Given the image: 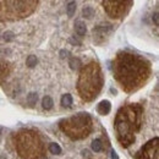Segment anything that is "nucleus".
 Listing matches in <instances>:
<instances>
[{
	"label": "nucleus",
	"mask_w": 159,
	"mask_h": 159,
	"mask_svg": "<svg viewBox=\"0 0 159 159\" xmlns=\"http://www.w3.org/2000/svg\"><path fill=\"white\" fill-rule=\"evenodd\" d=\"M112 25L109 23H103V25H99L96 28H93V38L98 42L99 38H104L105 36H108L109 33L112 32Z\"/></svg>",
	"instance_id": "obj_9"
},
{
	"label": "nucleus",
	"mask_w": 159,
	"mask_h": 159,
	"mask_svg": "<svg viewBox=\"0 0 159 159\" xmlns=\"http://www.w3.org/2000/svg\"><path fill=\"white\" fill-rule=\"evenodd\" d=\"M142 108L138 104L123 106L115 117V130L119 142L123 147L131 146L135 141V132L141 127Z\"/></svg>",
	"instance_id": "obj_2"
},
{
	"label": "nucleus",
	"mask_w": 159,
	"mask_h": 159,
	"mask_svg": "<svg viewBox=\"0 0 159 159\" xmlns=\"http://www.w3.org/2000/svg\"><path fill=\"white\" fill-rule=\"evenodd\" d=\"M18 154L25 159H39L44 155V148L39 137L28 130H22L15 137Z\"/></svg>",
	"instance_id": "obj_4"
},
{
	"label": "nucleus",
	"mask_w": 159,
	"mask_h": 159,
	"mask_svg": "<svg viewBox=\"0 0 159 159\" xmlns=\"http://www.w3.org/2000/svg\"><path fill=\"white\" fill-rule=\"evenodd\" d=\"M81 65H82V63L78 58H71L70 59V67L72 69V70H78V69L81 67Z\"/></svg>",
	"instance_id": "obj_17"
},
{
	"label": "nucleus",
	"mask_w": 159,
	"mask_h": 159,
	"mask_svg": "<svg viewBox=\"0 0 159 159\" xmlns=\"http://www.w3.org/2000/svg\"><path fill=\"white\" fill-rule=\"evenodd\" d=\"M71 104H72V96L69 94V93L63 94V97H61V105L69 108V106H71Z\"/></svg>",
	"instance_id": "obj_13"
},
{
	"label": "nucleus",
	"mask_w": 159,
	"mask_h": 159,
	"mask_svg": "<svg viewBox=\"0 0 159 159\" xmlns=\"http://www.w3.org/2000/svg\"><path fill=\"white\" fill-rule=\"evenodd\" d=\"M75 11H76V3L75 1H70L66 6V14L69 17H72L75 15Z\"/></svg>",
	"instance_id": "obj_16"
},
{
	"label": "nucleus",
	"mask_w": 159,
	"mask_h": 159,
	"mask_svg": "<svg viewBox=\"0 0 159 159\" xmlns=\"http://www.w3.org/2000/svg\"><path fill=\"white\" fill-rule=\"evenodd\" d=\"M3 38H4V41H5V42H11V41H14V39H15V34H14L12 32L7 31V32L4 33Z\"/></svg>",
	"instance_id": "obj_22"
},
{
	"label": "nucleus",
	"mask_w": 159,
	"mask_h": 159,
	"mask_svg": "<svg viewBox=\"0 0 159 159\" xmlns=\"http://www.w3.org/2000/svg\"><path fill=\"white\" fill-rule=\"evenodd\" d=\"M60 55H61L63 58L69 56V52H67V50H61V52H60Z\"/></svg>",
	"instance_id": "obj_24"
},
{
	"label": "nucleus",
	"mask_w": 159,
	"mask_h": 159,
	"mask_svg": "<svg viewBox=\"0 0 159 159\" xmlns=\"http://www.w3.org/2000/svg\"><path fill=\"white\" fill-rule=\"evenodd\" d=\"M82 15H83L86 18H92V17L94 16V10H93V7H91V6H86V7H83V10H82Z\"/></svg>",
	"instance_id": "obj_18"
},
{
	"label": "nucleus",
	"mask_w": 159,
	"mask_h": 159,
	"mask_svg": "<svg viewBox=\"0 0 159 159\" xmlns=\"http://www.w3.org/2000/svg\"><path fill=\"white\" fill-rule=\"evenodd\" d=\"M112 159H119V157H117L115 151H112Z\"/></svg>",
	"instance_id": "obj_25"
},
{
	"label": "nucleus",
	"mask_w": 159,
	"mask_h": 159,
	"mask_svg": "<svg viewBox=\"0 0 159 159\" xmlns=\"http://www.w3.org/2000/svg\"><path fill=\"white\" fill-rule=\"evenodd\" d=\"M103 86V75L101 67L97 63H91L86 65L81 72L77 81V91L80 97L85 101L94 99Z\"/></svg>",
	"instance_id": "obj_3"
},
{
	"label": "nucleus",
	"mask_w": 159,
	"mask_h": 159,
	"mask_svg": "<svg viewBox=\"0 0 159 159\" xmlns=\"http://www.w3.org/2000/svg\"><path fill=\"white\" fill-rule=\"evenodd\" d=\"M152 20L154 21V25H155V26H158V25H159V20H158V12H154V14H153V16H152Z\"/></svg>",
	"instance_id": "obj_23"
},
{
	"label": "nucleus",
	"mask_w": 159,
	"mask_h": 159,
	"mask_svg": "<svg viewBox=\"0 0 159 159\" xmlns=\"http://www.w3.org/2000/svg\"><path fill=\"white\" fill-rule=\"evenodd\" d=\"M159 140L158 137L147 142L137 153L136 159H159Z\"/></svg>",
	"instance_id": "obj_7"
},
{
	"label": "nucleus",
	"mask_w": 159,
	"mask_h": 159,
	"mask_svg": "<svg viewBox=\"0 0 159 159\" xmlns=\"http://www.w3.org/2000/svg\"><path fill=\"white\" fill-rule=\"evenodd\" d=\"M110 109H112V104L109 101H102L101 103H99L97 110L99 114L102 115H108L109 113H110Z\"/></svg>",
	"instance_id": "obj_10"
},
{
	"label": "nucleus",
	"mask_w": 159,
	"mask_h": 159,
	"mask_svg": "<svg viewBox=\"0 0 159 159\" xmlns=\"http://www.w3.org/2000/svg\"><path fill=\"white\" fill-rule=\"evenodd\" d=\"M113 65L114 76L126 92L137 91L143 86L151 74L150 61L137 54L117 53Z\"/></svg>",
	"instance_id": "obj_1"
},
{
	"label": "nucleus",
	"mask_w": 159,
	"mask_h": 159,
	"mask_svg": "<svg viewBox=\"0 0 159 159\" xmlns=\"http://www.w3.org/2000/svg\"><path fill=\"white\" fill-rule=\"evenodd\" d=\"M102 148H103V144H102V141H101V140H94V141L92 142V150H93L96 153L101 152Z\"/></svg>",
	"instance_id": "obj_20"
},
{
	"label": "nucleus",
	"mask_w": 159,
	"mask_h": 159,
	"mask_svg": "<svg viewBox=\"0 0 159 159\" xmlns=\"http://www.w3.org/2000/svg\"><path fill=\"white\" fill-rule=\"evenodd\" d=\"M60 128L71 140H82L92 130V119L87 113H80L60 121Z\"/></svg>",
	"instance_id": "obj_5"
},
{
	"label": "nucleus",
	"mask_w": 159,
	"mask_h": 159,
	"mask_svg": "<svg viewBox=\"0 0 159 159\" xmlns=\"http://www.w3.org/2000/svg\"><path fill=\"white\" fill-rule=\"evenodd\" d=\"M26 64L28 67H34L38 64V59L36 55H28V58L26 59Z\"/></svg>",
	"instance_id": "obj_19"
},
{
	"label": "nucleus",
	"mask_w": 159,
	"mask_h": 159,
	"mask_svg": "<svg viewBox=\"0 0 159 159\" xmlns=\"http://www.w3.org/2000/svg\"><path fill=\"white\" fill-rule=\"evenodd\" d=\"M49 152L59 155V154H61V147L59 146L58 143H55V142H52L50 144H49Z\"/></svg>",
	"instance_id": "obj_14"
},
{
	"label": "nucleus",
	"mask_w": 159,
	"mask_h": 159,
	"mask_svg": "<svg viewBox=\"0 0 159 159\" xmlns=\"http://www.w3.org/2000/svg\"><path fill=\"white\" fill-rule=\"evenodd\" d=\"M53 104H54V102H53L52 97L45 96V97L43 98V101H42V105H43V108L45 109V110H50V109L53 108Z\"/></svg>",
	"instance_id": "obj_12"
},
{
	"label": "nucleus",
	"mask_w": 159,
	"mask_h": 159,
	"mask_svg": "<svg viewBox=\"0 0 159 159\" xmlns=\"http://www.w3.org/2000/svg\"><path fill=\"white\" fill-rule=\"evenodd\" d=\"M75 31L80 37H83L87 32V27H86L85 22L81 21V20H77V21L75 22Z\"/></svg>",
	"instance_id": "obj_11"
},
{
	"label": "nucleus",
	"mask_w": 159,
	"mask_h": 159,
	"mask_svg": "<svg viewBox=\"0 0 159 159\" xmlns=\"http://www.w3.org/2000/svg\"><path fill=\"white\" fill-rule=\"evenodd\" d=\"M37 1H0V21L23 18L31 15Z\"/></svg>",
	"instance_id": "obj_6"
},
{
	"label": "nucleus",
	"mask_w": 159,
	"mask_h": 159,
	"mask_svg": "<svg viewBox=\"0 0 159 159\" xmlns=\"http://www.w3.org/2000/svg\"><path fill=\"white\" fill-rule=\"evenodd\" d=\"M9 75V66L4 61L0 63V82H1V78L6 77Z\"/></svg>",
	"instance_id": "obj_15"
},
{
	"label": "nucleus",
	"mask_w": 159,
	"mask_h": 159,
	"mask_svg": "<svg viewBox=\"0 0 159 159\" xmlns=\"http://www.w3.org/2000/svg\"><path fill=\"white\" fill-rule=\"evenodd\" d=\"M37 99H38V94L37 93H29L28 96H27V103L29 104V105H34L36 103H37Z\"/></svg>",
	"instance_id": "obj_21"
},
{
	"label": "nucleus",
	"mask_w": 159,
	"mask_h": 159,
	"mask_svg": "<svg viewBox=\"0 0 159 159\" xmlns=\"http://www.w3.org/2000/svg\"><path fill=\"white\" fill-rule=\"evenodd\" d=\"M70 42H72V43H75V44H77V45H80V44H81V43H80L78 41H76V39H74V38H71V39H70Z\"/></svg>",
	"instance_id": "obj_26"
},
{
	"label": "nucleus",
	"mask_w": 159,
	"mask_h": 159,
	"mask_svg": "<svg viewBox=\"0 0 159 159\" xmlns=\"http://www.w3.org/2000/svg\"><path fill=\"white\" fill-rule=\"evenodd\" d=\"M106 14L113 17V18H117L125 14L126 9L128 6L126 5H131V1H109V0H105V1L102 3Z\"/></svg>",
	"instance_id": "obj_8"
}]
</instances>
